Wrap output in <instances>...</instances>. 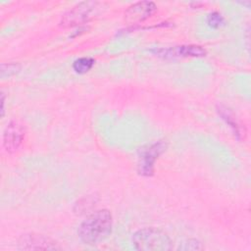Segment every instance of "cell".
Here are the masks:
<instances>
[{
    "label": "cell",
    "instance_id": "cell-7",
    "mask_svg": "<svg viewBox=\"0 0 251 251\" xmlns=\"http://www.w3.org/2000/svg\"><path fill=\"white\" fill-rule=\"evenodd\" d=\"M153 52L162 58H185V57H203L206 55V50L199 45H180L171 48H161L153 50Z\"/></svg>",
    "mask_w": 251,
    "mask_h": 251
},
{
    "label": "cell",
    "instance_id": "cell-4",
    "mask_svg": "<svg viewBox=\"0 0 251 251\" xmlns=\"http://www.w3.org/2000/svg\"><path fill=\"white\" fill-rule=\"evenodd\" d=\"M100 5L99 2L94 1L81 2L75 5L62 17L61 25L70 27L88 22L95 14H97Z\"/></svg>",
    "mask_w": 251,
    "mask_h": 251
},
{
    "label": "cell",
    "instance_id": "cell-2",
    "mask_svg": "<svg viewBox=\"0 0 251 251\" xmlns=\"http://www.w3.org/2000/svg\"><path fill=\"white\" fill-rule=\"evenodd\" d=\"M132 245L137 250L144 251H167L173 248L169 235L154 227H144L132 234Z\"/></svg>",
    "mask_w": 251,
    "mask_h": 251
},
{
    "label": "cell",
    "instance_id": "cell-6",
    "mask_svg": "<svg viewBox=\"0 0 251 251\" xmlns=\"http://www.w3.org/2000/svg\"><path fill=\"white\" fill-rule=\"evenodd\" d=\"M25 131L24 126L17 121H11L3 134V147L6 152H16L24 142Z\"/></svg>",
    "mask_w": 251,
    "mask_h": 251
},
{
    "label": "cell",
    "instance_id": "cell-13",
    "mask_svg": "<svg viewBox=\"0 0 251 251\" xmlns=\"http://www.w3.org/2000/svg\"><path fill=\"white\" fill-rule=\"evenodd\" d=\"M203 247L201 242L197 239H188L183 243H180L178 249L179 250H201Z\"/></svg>",
    "mask_w": 251,
    "mask_h": 251
},
{
    "label": "cell",
    "instance_id": "cell-1",
    "mask_svg": "<svg viewBox=\"0 0 251 251\" xmlns=\"http://www.w3.org/2000/svg\"><path fill=\"white\" fill-rule=\"evenodd\" d=\"M113 228V217L109 210L101 209L91 213L78 226L79 239L87 245H95L110 236Z\"/></svg>",
    "mask_w": 251,
    "mask_h": 251
},
{
    "label": "cell",
    "instance_id": "cell-8",
    "mask_svg": "<svg viewBox=\"0 0 251 251\" xmlns=\"http://www.w3.org/2000/svg\"><path fill=\"white\" fill-rule=\"evenodd\" d=\"M156 11V5L150 1H140L130 5L125 12V22L129 25H135L143 22L153 15Z\"/></svg>",
    "mask_w": 251,
    "mask_h": 251
},
{
    "label": "cell",
    "instance_id": "cell-11",
    "mask_svg": "<svg viewBox=\"0 0 251 251\" xmlns=\"http://www.w3.org/2000/svg\"><path fill=\"white\" fill-rule=\"evenodd\" d=\"M206 22L212 28H219L225 25V18L219 12H212L208 14Z\"/></svg>",
    "mask_w": 251,
    "mask_h": 251
},
{
    "label": "cell",
    "instance_id": "cell-3",
    "mask_svg": "<svg viewBox=\"0 0 251 251\" xmlns=\"http://www.w3.org/2000/svg\"><path fill=\"white\" fill-rule=\"evenodd\" d=\"M167 143L164 140H158L140 148L138 152L137 170L141 176H150L154 173L155 161L166 150Z\"/></svg>",
    "mask_w": 251,
    "mask_h": 251
},
{
    "label": "cell",
    "instance_id": "cell-12",
    "mask_svg": "<svg viewBox=\"0 0 251 251\" xmlns=\"http://www.w3.org/2000/svg\"><path fill=\"white\" fill-rule=\"evenodd\" d=\"M20 70V65L16 63H2L1 64V77L11 76L18 73Z\"/></svg>",
    "mask_w": 251,
    "mask_h": 251
},
{
    "label": "cell",
    "instance_id": "cell-9",
    "mask_svg": "<svg viewBox=\"0 0 251 251\" xmlns=\"http://www.w3.org/2000/svg\"><path fill=\"white\" fill-rule=\"evenodd\" d=\"M218 113L219 115L222 117V119L226 122V125L229 126V127L232 129L234 135L238 138V139H241L242 136L244 138L245 134L244 132H242V127L241 126L239 125V123L236 121V119L234 118L232 112L226 106H218Z\"/></svg>",
    "mask_w": 251,
    "mask_h": 251
},
{
    "label": "cell",
    "instance_id": "cell-14",
    "mask_svg": "<svg viewBox=\"0 0 251 251\" xmlns=\"http://www.w3.org/2000/svg\"><path fill=\"white\" fill-rule=\"evenodd\" d=\"M4 103H5V96H4V93L2 92L1 93V116L3 117L4 116Z\"/></svg>",
    "mask_w": 251,
    "mask_h": 251
},
{
    "label": "cell",
    "instance_id": "cell-5",
    "mask_svg": "<svg viewBox=\"0 0 251 251\" xmlns=\"http://www.w3.org/2000/svg\"><path fill=\"white\" fill-rule=\"evenodd\" d=\"M18 245L23 250H60L62 247L54 239L39 233L23 234Z\"/></svg>",
    "mask_w": 251,
    "mask_h": 251
},
{
    "label": "cell",
    "instance_id": "cell-10",
    "mask_svg": "<svg viewBox=\"0 0 251 251\" xmlns=\"http://www.w3.org/2000/svg\"><path fill=\"white\" fill-rule=\"evenodd\" d=\"M95 64V60L91 57H80L73 63V69L76 74H85L89 72Z\"/></svg>",
    "mask_w": 251,
    "mask_h": 251
}]
</instances>
